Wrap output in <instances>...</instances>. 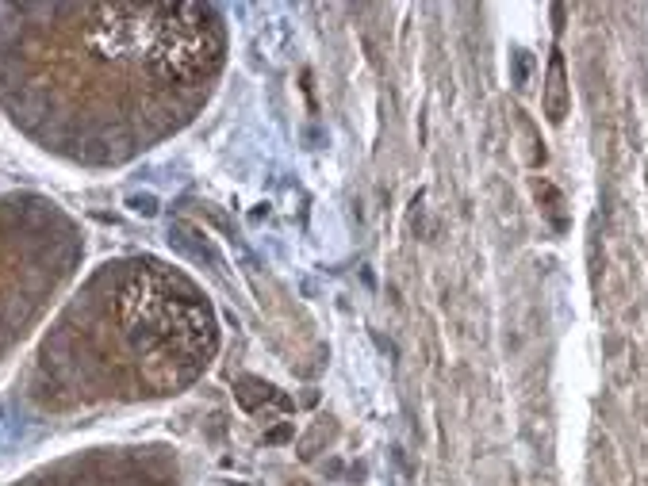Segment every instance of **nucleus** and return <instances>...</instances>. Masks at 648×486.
Here are the masks:
<instances>
[{"label":"nucleus","mask_w":648,"mask_h":486,"mask_svg":"<svg viewBox=\"0 0 648 486\" xmlns=\"http://www.w3.org/2000/svg\"><path fill=\"white\" fill-rule=\"evenodd\" d=\"M545 107H548V119H564V66L560 58H552V69H548V88H545Z\"/></svg>","instance_id":"obj_1"}]
</instances>
